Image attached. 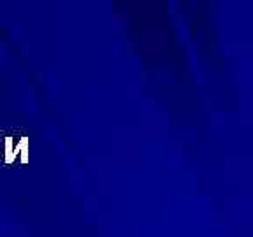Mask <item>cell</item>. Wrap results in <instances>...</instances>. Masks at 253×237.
<instances>
[]
</instances>
